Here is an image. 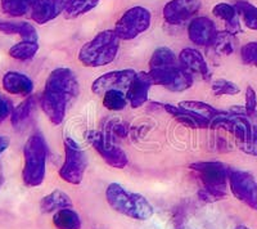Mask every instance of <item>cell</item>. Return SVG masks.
<instances>
[{
	"instance_id": "obj_26",
	"label": "cell",
	"mask_w": 257,
	"mask_h": 229,
	"mask_svg": "<svg viewBox=\"0 0 257 229\" xmlns=\"http://www.w3.org/2000/svg\"><path fill=\"white\" fill-rule=\"evenodd\" d=\"M100 0H68L66 9H64V17L67 20H73L82 15H86L91 9L98 6Z\"/></svg>"
},
{
	"instance_id": "obj_25",
	"label": "cell",
	"mask_w": 257,
	"mask_h": 229,
	"mask_svg": "<svg viewBox=\"0 0 257 229\" xmlns=\"http://www.w3.org/2000/svg\"><path fill=\"white\" fill-rule=\"evenodd\" d=\"M179 65V58L173 50L167 47H161L153 52L151 61H149V70L170 67V66Z\"/></svg>"
},
{
	"instance_id": "obj_8",
	"label": "cell",
	"mask_w": 257,
	"mask_h": 229,
	"mask_svg": "<svg viewBox=\"0 0 257 229\" xmlns=\"http://www.w3.org/2000/svg\"><path fill=\"white\" fill-rule=\"evenodd\" d=\"M94 150L111 168L123 169L127 166L128 159L125 151L105 132H96L89 137Z\"/></svg>"
},
{
	"instance_id": "obj_36",
	"label": "cell",
	"mask_w": 257,
	"mask_h": 229,
	"mask_svg": "<svg viewBox=\"0 0 257 229\" xmlns=\"http://www.w3.org/2000/svg\"><path fill=\"white\" fill-rule=\"evenodd\" d=\"M12 113V106L11 102L6 97L0 94V123L6 120L9 114Z\"/></svg>"
},
{
	"instance_id": "obj_11",
	"label": "cell",
	"mask_w": 257,
	"mask_h": 229,
	"mask_svg": "<svg viewBox=\"0 0 257 229\" xmlns=\"http://www.w3.org/2000/svg\"><path fill=\"white\" fill-rule=\"evenodd\" d=\"M135 75H137V71L132 70V68L109 71L107 74L94 80L93 84H91V91L98 95H103L105 91L113 90V89L127 93Z\"/></svg>"
},
{
	"instance_id": "obj_9",
	"label": "cell",
	"mask_w": 257,
	"mask_h": 229,
	"mask_svg": "<svg viewBox=\"0 0 257 229\" xmlns=\"http://www.w3.org/2000/svg\"><path fill=\"white\" fill-rule=\"evenodd\" d=\"M229 187L237 200L251 209L257 210V182L247 171L230 169Z\"/></svg>"
},
{
	"instance_id": "obj_21",
	"label": "cell",
	"mask_w": 257,
	"mask_h": 229,
	"mask_svg": "<svg viewBox=\"0 0 257 229\" xmlns=\"http://www.w3.org/2000/svg\"><path fill=\"white\" fill-rule=\"evenodd\" d=\"M0 33L9 35H20L24 40L38 41V34L35 27L29 22H9L0 21Z\"/></svg>"
},
{
	"instance_id": "obj_18",
	"label": "cell",
	"mask_w": 257,
	"mask_h": 229,
	"mask_svg": "<svg viewBox=\"0 0 257 229\" xmlns=\"http://www.w3.org/2000/svg\"><path fill=\"white\" fill-rule=\"evenodd\" d=\"M68 207H72V200L66 192L61 189L50 192L40 201V210L44 214H53V212H57L62 209H68Z\"/></svg>"
},
{
	"instance_id": "obj_35",
	"label": "cell",
	"mask_w": 257,
	"mask_h": 229,
	"mask_svg": "<svg viewBox=\"0 0 257 229\" xmlns=\"http://www.w3.org/2000/svg\"><path fill=\"white\" fill-rule=\"evenodd\" d=\"M239 148L243 151V152L248 153V155L257 156V127H254L253 125L249 141L244 144H239Z\"/></svg>"
},
{
	"instance_id": "obj_10",
	"label": "cell",
	"mask_w": 257,
	"mask_h": 229,
	"mask_svg": "<svg viewBox=\"0 0 257 229\" xmlns=\"http://www.w3.org/2000/svg\"><path fill=\"white\" fill-rule=\"evenodd\" d=\"M149 75L157 85L171 91H184L193 85V76L181 67L180 63L157 70H149Z\"/></svg>"
},
{
	"instance_id": "obj_23",
	"label": "cell",
	"mask_w": 257,
	"mask_h": 229,
	"mask_svg": "<svg viewBox=\"0 0 257 229\" xmlns=\"http://www.w3.org/2000/svg\"><path fill=\"white\" fill-rule=\"evenodd\" d=\"M36 107V98L35 97H29L25 99L24 102L20 103L17 107L12 111L11 113V121L12 125L16 129H20L31 119L32 113L35 111Z\"/></svg>"
},
{
	"instance_id": "obj_15",
	"label": "cell",
	"mask_w": 257,
	"mask_h": 229,
	"mask_svg": "<svg viewBox=\"0 0 257 229\" xmlns=\"http://www.w3.org/2000/svg\"><path fill=\"white\" fill-rule=\"evenodd\" d=\"M155 85L152 77L149 75V72H137L134 80L130 84L126 97H127L128 104L133 108H139L148 100V93L151 86Z\"/></svg>"
},
{
	"instance_id": "obj_27",
	"label": "cell",
	"mask_w": 257,
	"mask_h": 229,
	"mask_svg": "<svg viewBox=\"0 0 257 229\" xmlns=\"http://www.w3.org/2000/svg\"><path fill=\"white\" fill-rule=\"evenodd\" d=\"M39 50L38 41H30L24 40L18 43V44L13 45L9 49V56L12 58L17 59V61H29L36 56Z\"/></svg>"
},
{
	"instance_id": "obj_13",
	"label": "cell",
	"mask_w": 257,
	"mask_h": 229,
	"mask_svg": "<svg viewBox=\"0 0 257 229\" xmlns=\"http://www.w3.org/2000/svg\"><path fill=\"white\" fill-rule=\"evenodd\" d=\"M216 26L208 17H197L188 26V35L193 44L199 47L211 45L216 38Z\"/></svg>"
},
{
	"instance_id": "obj_7",
	"label": "cell",
	"mask_w": 257,
	"mask_h": 229,
	"mask_svg": "<svg viewBox=\"0 0 257 229\" xmlns=\"http://www.w3.org/2000/svg\"><path fill=\"white\" fill-rule=\"evenodd\" d=\"M152 15L144 7H133L127 9L117 21L114 33L120 40H133L151 27Z\"/></svg>"
},
{
	"instance_id": "obj_34",
	"label": "cell",
	"mask_w": 257,
	"mask_h": 229,
	"mask_svg": "<svg viewBox=\"0 0 257 229\" xmlns=\"http://www.w3.org/2000/svg\"><path fill=\"white\" fill-rule=\"evenodd\" d=\"M245 113L247 116H254L257 111V94L252 86H247L245 89Z\"/></svg>"
},
{
	"instance_id": "obj_5",
	"label": "cell",
	"mask_w": 257,
	"mask_h": 229,
	"mask_svg": "<svg viewBox=\"0 0 257 229\" xmlns=\"http://www.w3.org/2000/svg\"><path fill=\"white\" fill-rule=\"evenodd\" d=\"M24 156L22 179L27 187L35 188L43 184L47 174L48 146L44 137L41 134L31 135L25 143Z\"/></svg>"
},
{
	"instance_id": "obj_28",
	"label": "cell",
	"mask_w": 257,
	"mask_h": 229,
	"mask_svg": "<svg viewBox=\"0 0 257 229\" xmlns=\"http://www.w3.org/2000/svg\"><path fill=\"white\" fill-rule=\"evenodd\" d=\"M238 15L242 17L243 24L251 30H257V7L245 0H238L235 3Z\"/></svg>"
},
{
	"instance_id": "obj_39",
	"label": "cell",
	"mask_w": 257,
	"mask_h": 229,
	"mask_svg": "<svg viewBox=\"0 0 257 229\" xmlns=\"http://www.w3.org/2000/svg\"><path fill=\"white\" fill-rule=\"evenodd\" d=\"M234 229H251V228H248V226H245V225H238V226H235Z\"/></svg>"
},
{
	"instance_id": "obj_38",
	"label": "cell",
	"mask_w": 257,
	"mask_h": 229,
	"mask_svg": "<svg viewBox=\"0 0 257 229\" xmlns=\"http://www.w3.org/2000/svg\"><path fill=\"white\" fill-rule=\"evenodd\" d=\"M4 183V171H3V166L0 164V188H2V185Z\"/></svg>"
},
{
	"instance_id": "obj_19",
	"label": "cell",
	"mask_w": 257,
	"mask_h": 229,
	"mask_svg": "<svg viewBox=\"0 0 257 229\" xmlns=\"http://www.w3.org/2000/svg\"><path fill=\"white\" fill-rule=\"evenodd\" d=\"M213 16L222 20L226 25V31L231 35L238 34L242 31L239 22V15H238L237 8L234 6L226 3H219L212 8Z\"/></svg>"
},
{
	"instance_id": "obj_32",
	"label": "cell",
	"mask_w": 257,
	"mask_h": 229,
	"mask_svg": "<svg viewBox=\"0 0 257 229\" xmlns=\"http://www.w3.org/2000/svg\"><path fill=\"white\" fill-rule=\"evenodd\" d=\"M239 91V86L229 80L219 79L212 82V93L215 95H235Z\"/></svg>"
},
{
	"instance_id": "obj_12",
	"label": "cell",
	"mask_w": 257,
	"mask_h": 229,
	"mask_svg": "<svg viewBox=\"0 0 257 229\" xmlns=\"http://www.w3.org/2000/svg\"><path fill=\"white\" fill-rule=\"evenodd\" d=\"M199 8V0H171L164 7V18L170 25H181L196 15Z\"/></svg>"
},
{
	"instance_id": "obj_33",
	"label": "cell",
	"mask_w": 257,
	"mask_h": 229,
	"mask_svg": "<svg viewBox=\"0 0 257 229\" xmlns=\"http://www.w3.org/2000/svg\"><path fill=\"white\" fill-rule=\"evenodd\" d=\"M240 58L243 63L257 67V41H249L240 49Z\"/></svg>"
},
{
	"instance_id": "obj_2",
	"label": "cell",
	"mask_w": 257,
	"mask_h": 229,
	"mask_svg": "<svg viewBox=\"0 0 257 229\" xmlns=\"http://www.w3.org/2000/svg\"><path fill=\"white\" fill-rule=\"evenodd\" d=\"M105 200L114 211L134 220H148L153 215V206L141 193L128 191L118 183H111L105 189Z\"/></svg>"
},
{
	"instance_id": "obj_37",
	"label": "cell",
	"mask_w": 257,
	"mask_h": 229,
	"mask_svg": "<svg viewBox=\"0 0 257 229\" xmlns=\"http://www.w3.org/2000/svg\"><path fill=\"white\" fill-rule=\"evenodd\" d=\"M9 147V138L4 137V135H0V155Z\"/></svg>"
},
{
	"instance_id": "obj_17",
	"label": "cell",
	"mask_w": 257,
	"mask_h": 229,
	"mask_svg": "<svg viewBox=\"0 0 257 229\" xmlns=\"http://www.w3.org/2000/svg\"><path fill=\"white\" fill-rule=\"evenodd\" d=\"M3 88L9 94L27 97L34 91V82L25 74L9 71L3 77Z\"/></svg>"
},
{
	"instance_id": "obj_6",
	"label": "cell",
	"mask_w": 257,
	"mask_h": 229,
	"mask_svg": "<svg viewBox=\"0 0 257 229\" xmlns=\"http://www.w3.org/2000/svg\"><path fill=\"white\" fill-rule=\"evenodd\" d=\"M86 166H88L86 153L73 139H64V162L59 169L61 179L73 185L80 184L84 179Z\"/></svg>"
},
{
	"instance_id": "obj_30",
	"label": "cell",
	"mask_w": 257,
	"mask_h": 229,
	"mask_svg": "<svg viewBox=\"0 0 257 229\" xmlns=\"http://www.w3.org/2000/svg\"><path fill=\"white\" fill-rule=\"evenodd\" d=\"M126 93L121 90H108L103 94V106L109 111H122L127 104Z\"/></svg>"
},
{
	"instance_id": "obj_31",
	"label": "cell",
	"mask_w": 257,
	"mask_h": 229,
	"mask_svg": "<svg viewBox=\"0 0 257 229\" xmlns=\"http://www.w3.org/2000/svg\"><path fill=\"white\" fill-rule=\"evenodd\" d=\"M213 50L219 56H229L234 52V35H231L228 31H221L216 34V38L213 40L212 44Z\"/></svg>"
},
{
	"instance_id": "obj_1",
	"label": "cell",
	"mask_w": 257,
	"mask_h": 229,
	"mask_svg": "<svg viewBox=\"0 0 257 229\" xmlns=\"http://www.w3.org/2000/svg\"><path fill=\"white\" fill-rule=\"evenodd\" d=\"M77 94L79 82L70 68L59 67L50 72L41 94L40 104L53 125L57 127L63 123L68 103Z\"/></svg>"
},
{
	"instance_id": "obj_22",
	"label": "cell",
	"mask_w": 257,
	"mask_h": 229,
	"mask_svg": "<svg viewBox=\"0 0 257 229\" xmlns=\"http://www.w3.org/2000/svg\"><path fill=\"white\" fill-rule=\"evenodd\" d=\"M179 106L181 108L187 109L190 113L196 114L197 118L208 121V123H211L220 113L219 109H216L208 103L201 102V100H183V102L179 103Z\"/></svg>"
},
{
	"instance_id": "obj_4",
	"label": "cell",
	"mask_w": 257,
	"mask_h": 229,
	"mask_svg": "<svg viewBox=\"0 0 257 229\" xmlns=\"http://www.w3.org/2000/svg\"><path fill=\"white\" fill-rule=\"evenodd\" d=\"M120 39L113 30H105L85 43L79 52V61L86 67H103L116 59Z\"/></svg>"
},
{
	"instance_id": "obj_3",
	"label": "cell",
	"mask_w": 257,
	"mask_h": 229,
	"mask_svg": "<svg viewBox=\"0 0 257 229\" xmlns=\"http://www.w3.org/2000/svg\"><path fill=\"white\" fill-rule=\"evenodd\" d=\"M190 169L196 171L202 183L199 197L202 200L217 201L226 196L230 169L228 165L219 161H199L190 165Z\"/></svg>"
},
{
	"instance_id": "obj_16",
	"label": "cell",
	"mask_w": 257,
	"mask_h": 229,
	"mask_svg": "<svg viewBox=\"0 0 257 229\" xmlns=\"http://www.w3.org/2000/svg\"><path fill=\"white\" fill-rule=\"evenodd\" d=\"M68 0H35L31 9V18L39 25H44L64 12Z\"/></svg>"
},
{
	"instance_id": "obj_29",
	"label": "cell",
	"mask_w": 257,
	"mask_h": 229,
	"mask_svg": "<svg viewBox=\"0 0 257 229\" xmlns=\"http://www.w3.org/2000/svg\"><path fill=\"white\" fill-rule=\"evenodd\" d=\"M35 0H2V9L8 16L21 17L32 9Z\"/></svg>"
},
{
	"instance_id": "obj_20",
	"label": "cell",
	"mask_w": 257,
	"mask_h": 229,
	"mask_svg": "<svg viewBox=\"0 0 257 229\" xmlns=\"http://www.w3.org/2000/svg\"><path fill=\"white\" fill-rule=\"evenodd\" d=\"M165 109L169 112L178 123L183 124L184 127L192 128V129H205L210 127V123L201 118H197L196 114L190 113L187 109L181 108L180 106H174V104H165Z\"/></svg>"
},
{
	"instance_id": "obj_24",
	"label": "cell",
	"mask_w": 257,
	"mask_h": 229,
	"mask_svg": "<svg viewBox=\"0 0 257 229\" xmlns=\"http://www.w3.org/2000/svg\"><path fill=\"white\" fill-rule=\"evenodd\" d=\"M53 224L57 229H80L81 228V217L71 207L62 209L53 215Z\"/></svg>"
},
{
	"instance_id": "obj_14",
	"label": "cell",
	"mask_w": 257,
	"mask_h": 229,
	"mask_svg": "<svg viewBox=\"0 0 257 229\" xmlns=\"http://www.w3.org/2000/svg\"><path fill=\"white\" fill-rule=\"evenodd\" d=\"M179 63L193 77L198 76L202 80H210V68L207 62L198 50L194 48H184L179 53Z\"/></svg>"
}]
</instances>
